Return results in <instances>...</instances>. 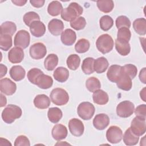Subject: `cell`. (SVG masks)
Segmentation results:
<instances>
[{
	"mask_svg": "<svg viewBox=\"0 0 146 146\" xmlns=\"http://www.w3.org/2000/svg\"><path fill=\"white\" fill-rule=\"evenodd\" d=\"M115 48L117 52L122 56L127 55L131 51V46L129 42L118 39L115 40Z\"/></svg>",
	"mask_w": 146,
	"mask_h": 146,
	"instance_id": "obj_25",
	"label": "cell"
},
{
	"mask_svg": "<svg viewBox=\"0 0 146 146\" xmlns=\"http://www.w3.org/2000/svg\"><path fill=\"white\" fill-rule=\"evenodd\" d=\"M109 66L107 59L103 56L97 58L94 61V68L95 71L98 74H101L106 71Z\"/></svg>",
	"mask_w": 146,
	"mask_h": 146,
	"instance_id": "obj_28",
	"label": "cell"
},
{
	"mask_svg": "<svg viewBox=\"0 0 146 146\" xmlns=\"http://www.w3.org/2000/svg\"><path fill=\"white\" fill-rule=\"evenodd\" d=\"M16 30V25L11 21L5 22L1 25V34H7L12 36Z\"/></svg>",
	"mask_w": 146,
	"mask_h": 146,
	"instance_id": "obj_33",
	"label": "cell"
},
{
	"mask_svg": "<svg viewBox=\"0 0 146 146\" xmlns=\"http://www.w3.org/2000/svg\"><path fill=\"white\" fill-rule=\"evenodd\" d=\"M116 84L119 88L124 91L130 90L132 86V79L127 74L123 72L122 71Z\"/></svg>",
	"mask_w": 146,
	"mask_h": 146,
	"instance_id": "obj_19",
	"label": "cell"
},
{
	"mask_svg": "<svg viewBox=\"0 0 146 146\" xmlns=\"http://www.w3.org/2000/svg\"><path fill=\"white\" fill-rule=\"evenodd\" d=\"M86 25V21L83 17H79L71 22L70 26L76 30L83 29Z\"/></svg>",
	"mask_w": 146,
	"mask_h": 146,
	"instance_id": "obj_44",
	"label": "cell"
},
{
	"mask_svg": "<svg viewBox=\"0 0 146 146\" xmlns=\"http://www.w3.org/2000/svg\"><path fill=\"white\" fill-rule=\"evenodd\" d=\"M100 27L103 31L109 30L113 25V21L112 18L108 15H105L102 17L99 20Z\"/></svg>",
	"mask_w": 146,
	"mask_h": 146,
	"instance_id": "obj_40",
	"label": "cell"
},
{
	"mask_svg": "<svg viewBox=\"0 0 146 146\" xmlns=\"http://www.w3.org/2000/svg\"><path fill=\"white\" fill-rule=\"evenodd\" d=\"M123 137L122 130L117 126L112 125L106 132V138L112 144L119 143Z\"/></svg>",
	"mask_w": 146,
	"mask_h": 146,
	"instance_id": "obj_9",
	"label": "cell"
},
{
	"mask_svg": "<svg viewBox=\"0 0 146 146\" xmlns=\"http://www.w3.org/2000/svg\"><path fill=\"white\" fill-rule=\"evenodd\" d=\"M24 56L23 49L18 47L12 48L8 53L9 60L12 63H21L23 60Z\"/></svg>",
	"mask_w": 146,
	"mask_h": 146,
	"instance_id": "obj_14",
	"label": "cell"
},
{
	"mask_svg": "<svg viewBox=\"0 0 146 146\" xmlns=\"http://www.w3.org/2000/svg\"><path fill=\"white\" fill-rule=\"evenodd\" d=\"M51 133L55 140L59 141L64 139L67 137L68 131L66 126L61 124H57L53 127Z\"/></svg>",
	"mask_w": 146,
	"mask_h": 146,
	"instance_id": "obj_16",
	"label": "cell"
},
{
	"mask_svg": "<svg viewBox=\"0 0 146 146\" xmlns=\"http://www.w3.org/2000/svg\"><path fill=\"white\" fill-rule=\"evenodd\" d=\"M22 114L21 108L14 104H9L2 112V119L7 124H11L15 119L21 117Z\"/></svg>",
	"mask_w": 146,
	"mask_h": 146,
	"instance_id": "obj_2",
	"label": "cell"
},
{
	"mask_svg": "<svg viewBox=\"0 0 146 146\" xmlns=\"http://www.w3.org/2000/svg\"><path fill=\"white\" fill-rule=\"evenodd\" d=\"M53 84L52 78L47 75H45L43 73L40 74L36 82V85L40 88L42 89H48L50 88Z\"/></svg>",
	"mask_w": 146,
	"mask_h": 146,
	"instance_id": "obj_23",
	"label": "cell"
},
{
	"mask_svg": "<svg viewBox=\"0 0 146 146\" xmlns=\"http://www.w3.org/2000/svg\"><path fill=\"white\" fill-rule=\"evenodd\" d=\"M58 57L56 54H50L44 59V66L48 71H52L58 65Z\"/></svg>",
	"mask_w": 146,
	"mask_h": 146,
	"instance_id": "obj_30",
	"label": "cell"
},
{
	"mask_svg": "<svg viewBox=\"0 0 146 146\" xmlns=\"http://www.w3.org/2000/svg\"><path fill=\"white\" fill-rule=\"evenodd\" d=\"M13 45L12 36L7 34H0V48L2 50L7 51Z\"/></svg>",
	"mask_w": 146,
	"mask_h": 146,
	"instance_id": "obj_37",
	"label": "cell"
},
{
	"mask_svg": "<svg viewBox=\"0 0 146 146\" xmlns=\"http://www.w3.org/2000/svg\"><path fill=\"white\" fill-rule=\"evenodd\" d=\"M48 29L53 35H59L62 33L64 29L63 22L58 19H52L48 24Z\"/></svg>",
	"mask_w": 146,
	"mask_h": 146,
	"instance_id": "obj_15",
	"label": "cell"
},
{
	"mask_svg": "<svg viewBox=\"0 0 146 146\" xmlns=\"http://www.w3.org/2000/svg\"><path fill=\"white\" fill-rule=\"evenodd\" d=\"M52 102L57 106L66 104L69 100V95L67 91L62 88H55L50 93Z\"/></svg>",
	"mask_w": 146,
	"mask_h": 146,
	"instance_id": "obj_4",
	"label": "cell"
},
{
	"mask_svg": "<svg viewBox=\"0 0 146 146\" xmlns=\"http://www.w3.org/2000/svg\"><path fill=\"white\" fill-rule=\"evenodd\" d=\"M0 90L1 93L7 95H12L16 91L17 85L9 78H5L0 80Z\"/></svg>",
	"mask_w": 146,
	"mask_h": 146,
	"instance_id": "obj_12",
	"label": "cell"
},
{
	"mask_svg": "<svg viewBox=\"0 0 146 146\" xmlns=\"http://www.w3.org/2000/svg\"><path fill=\"white\" fill-rule=\"evenodd\" d=\"M135 110L133 103L128 100L120 102L116 107V113L121 117L126 118L131 116Z\"/></svg>",
	"mask_w": 146,
	"mask_h": 146,
	"instance_id": "obj_6",
	"label": "cell"
},
{
	"mask_svg": "<svg viewBox=\"0 0 146 146\" xmlns=\"http://www.w3.org/2000/svg\"><path fill=\"white\" fill-rule=\"evenodd\" d=\"M76 39V35L75 32L71 29H67L61 34L60 39L63 44L66 46L72 45Z\"/></svg>",
	"mask_w": 146,
	"mask_h": 146,
	"instance_id": "obj_17",
	"label": "cell"
},
{
	"mask_svg": "<svg viewBox=\"0 0 146 146\" xmlns=\"http://www.w3.org/2000/svg\"><path fill=\"white\" fill-rule=\"evenodd\" d=\"M145 67H144L142 70H140L139 73V79L140 81L143 83L144 84L146 83V80H145Z\"/></svg>",
	"mask_w": 146,
	"mask_h": 146,
	"instance_id": "obj_50",
	"label": "cell"
},
{
	"mask_svg": "<svg viewBox=\"0 0 146 146\" xmlns=\"http://www.w3.org/2000/svg\"><path fill=\"white\" fill-rule=\"evenodd\" d=\"M30 30L33 36L38 38L41 37L46 32V26L42 22L35 21L30 26Z\"/></svg>",
	"mask_w": 146,
	"mask_h": 146,
	"instance_id": "obj_18",
	"label": "cell"
},
{
	"mask_svg": "<svg viewBox=\"0 0 146 146\" xmlns=\"http://www.w3.org/2000/svg\"><path fill=\"white\" fill-rule=\"evenodd\" d=\"M140 95L141 99H142V100L144 102H146V99H145V95H146V94H145V87L143 88L141 90V91L140 92Z\"/></svg>",
	"mask_w": 146,
	"mask_h": 146,
	"instance_id": "obj_54",
	"label": "cell"
},
{
	"mask_svg": "<svg viewBox=\"0 0 146 146\" xmlns=\"http://www.w3.org/2000/svg\"><path fill=\"white\" fill-rule=\"evenodd\" d=\"M63 116L62 111L58 107L50 108L47 112L48 120L52 123H57L62 119Z\"/></svg>",
	"mask_w": 146,
	"mask_h": 146,
	"instance_id": "obj_29",
	"label": "cell"
},
{
	"mask_svg": "<svg viewBox=\"0 0 146 146\" xmlns=\"http://www.w3.org/2000/svg\"><path fill=\"white\" fill-rule=\"evenodd\" d=\"M92 99L93 102L98 105H104L107 104L109 100L107 93L102 90H98L94 92Z\"/></svg>",
	"mask_w": 146,
	"mask_h": 146,
	"instance_id": "obj_24",
	"label": "cell"
},
{
	"mask_svg": "<svg viewBox=\"0 0 146 146\" xmlns=\"http://www.w3.org/2000/svg\"><path fill=\"white\" fill-rule=\"evenodd\" d=\"M121 71L127 74L131 79H133L137 73V67L132 64H127L124 66H121Z\"/></svg>",
	"mask_w": 146,
	"mask_h": 146,
	"instance_id": "obj_43",
	"label": "cell"
},
{
	"mask_svg": "<svg viewBox=\"0 0 146 146\" xmlns=\"http://www.w3.org/2000/svg\"><path fill=\"white\" fill-rule=\"evenodd\" d=\"M30 2L34 7L39 8L44 5L45 1L44 0H30Z\"/></svg>",
	"mask_w": 146,
	"mask_h": 146,
	"instance_id": "obj_49",
	"label": "cell"
},
{
	"mask_svg": "<svg viewBox=\"0 0 146 146\" xmlns=\"http://www.w3.org/2000/svg\"><path fill=\"white\" fill-rule=\"evenodd\" d=\"M95 111L94 106L88 102L80 103L77 109V112L80 117L84 120H90L94 116Z\"/></svg>",
	"mask_w": 146,
	"mask_h": 146,
	"instance_id": "obj_5",
	"label": "cell"
},
{
	"mask_svg": "<svg viewBox=\"0 0 146 146\" xmlns=\"http://www.w3.org/2000/svg\"><path fill=\"white\" fill-rule=\"evenodd\" d=\"M66 63L68 68L71 70H76L80 63V57L76 54H71L67 58Z\"/></svg>",
	"mask_w": 146,
	"mask_h": 146,
	"instance_id": "obj_38",
	"label": "cell"
},
{
	"mask_svg": "<svg viewBox=\"0 0 146 146\" xmlns=\"http://www.w3.org/2000/svg\"><path fill=\"white\" fill-rule=\"evenodd\" d=\"M11 2L15 4L17 6H22L23 5H25V4L27 2V1H22V0H12Z\"/></svg>",
	"mask_w": 146,
	"mask_h": 146,
	"instance_id": "obj_52",
	"label": "cell"
},
{
	"mask_svg": "<svg viewBox=\"0 0 146 146\" xmlns=\"http://www.w3.org/2000/svg\"><path fill=\"white\" fill-rule=\"evenodd\" d=\"M95 59L91 57H88L85 58L82 64V70L83 72L87 75L92 74L95 70L94 68Z\"/></svg>",
	"mask_w": 146,
	"mask_h": 146,
	"instance_id": "obj_35",
	"label": "cell"
},
{
	"mask_svg": "<svg viewBox=\"0 0 146 146\" xmlns=\"http://www.w3.org/2000/svg\"><path fill=\"white\" fill-rule=\"evenodd\" d=\"M30 56L36 60L43 58L47 53L46 46L40 42H38L31 46L29 50Z\"/></svg>",
	"mask_w": 146,
	"mask_h": 146,
	"instance_id": "obj_8",
	"label": "cell"
},
{
	"mask_svg": "<svg viewBox=\"0 0 146 146\" xmlns=\"http://www.w3.org/2000/svg\"><path fill=\"white\" fill-rule=\"evenodd\" d=\"M23 22L25 25L29 27L31 24L35 21H40V17L39 15L34 11H29L26 13L23 17Z\"/></svg>",
	"mask_w": 146,
	"mask_h": 146,
	"instance_id": "obj_41",
	"label": "cell"
},
{
	"mask_svg": "<svg viewBox=\"0 0 146 146\" xmlns=\"http://www.w3.org/2000/svg\"><path fill=\"white\" fill-rule=\"evenodd\" d=\"M0 68H1V78H2L3 76H4L6 73H7V67L3 64H0Z\"/></svg>",
	"mask_w": 146,
	"mask_h": 146,
	"instance_id": "obj_51",
	"label": "cell"
},
{
	"mask_svg": "<svg viewBox=\"0 0 146 146\" xmlns=\"http://www.w3.org/2000/svg\"><path fill=\"white\" fill-rule=\"evenodd\" d=\"M115 23H116V26L117 29H119L123 27H125L129 29L131 27V21L129 19V18L125 15L119 16L116 19Z\"/></svg>",
	"mask_w": 146,
	"mask_h": 146,
	"instance_id": "obj_46",
	"label": "cell"
},
{
	"mask_svg": "<svg viewBox=\"0 0 146 146\" xmlns=\"http://www.w3.org/2000/svg\"><path fill=\"white\" fill-rule=\"evenodd\" d=\"M0 95H1V106H0V107H2L6 105L7 100H6V98L4 95H3L2 94H1Z\"/></svg>",
	"mask_w": 146,
	"mask_h": 146,
	"instance_id": "obj_53",
	"label": "cell"
},
{
	"mask_svg": "<svg viewBox=\"0 0 146 146\" xmlns=\"http://www.w3.org/2000/svg\"><path fill=\"white\" fill-rule=\"evenodd\" d=\"M86 87L91 92L99 90L101 87V83L99 80L95 77H90L86 82Z\"/></svg>",
	"mask_w": 146,
	"mask_h": 146,
	"instance_id": "obj_36",
	"label": "cell"
},
{
	"mask_svg": "<svg viewBox=\"0 0 146 146\" xmlns=\"http://www.w3.org/2000/svg\"><path fill=\"white\" fill-rule=\"evenodd\" d=\"M131 37V33L129 29L125 27L118 29L117 39L129 42Z\"/></svg>",
	"mask_w": 146,
	"mask_h": 146,
	"instance_id": "obj_42",
	"label": "cell"
},
{
	"mask_svg": "<svg viewBox=\"0 0 146 146\" xmlns=\"http://www.w3.org/2000/svg\"><path fill=\"white\" fill-rule=\"evenodd\" d=\"M123 141L127 145H135L137 144L139 137L135 135L131 129L130 127L128 128L124 132L123 136Z\"/></svg>",
	"mask_w": 146,
	"mask_h": 146,
	"instance_id": "obj_26",
	"label": "cell"
},
{
	"mask_svg": "<svg viewBox=\"0 0 146 146\" xmlns=\"http://www.w3.org/2000/svg\"><path fill=\"white\" fill-rule=\"evenodd\" d=\"M10 77L15 81L18 82L25 78L26 71L25 69L19 65L11 67L9 71Z\"/></svg>",
	"mask_w": 146,
	"mask_h": 146,
	"instance_id": "obj_22",
	"label": "cell"
},
{
	"mask_svg": "<svg viewBox=\"0 0 146 146\" xmlns=\"http://www.w3.org/2000/svg\"><path fill=\"white\" fill-rule=\"evenodd\" d=\"M110 123V118L105 113L96 115L93 120L94 127L98 130H103L108 127Z\"/></svg>",
	"mask_w": 146,
	"mask_h": 146,
	"instance_id": "obj_13",
	"label": "cell"
},
{
	"mask_svg": "<svg viewBox=\"0 0 146 146\" xmlns=\"http://www.w3.org/2000/svg\"><path fill=\"white\" fill-rule=\"evenodd\" d=\"M14 145L15 146H30V143L29 139L25 135H20L18 136L15 141H14Z\"/></svg>",
	"mask_w": 146,
	"mask_h": 146,
	"instance_id": "obj_47",
	"label": "cell"
},
{
	"mask_svg": "<svg viewBox=\"0 0 146 146\" xmlns=\"http://www.w3.org/2000/svg\"><path fill=\"white\" fill-rule=\"evenodd\" d=\"M53 76L54 79L59 82H65L69 77L68 70L65 67H59L54 71Z\"/></svg>",
	"mask_w": 146,
	"mask_h": 146,
	"instance_id": "obj_27",
	"label": "cell"
},
{
	"mask_svg": "<svg viewBox=\"0 0 146 146\" xmlns=\"http://www.w3.org/2000/svg\"><path fill=\"white\" fill-rule=\"evenodd\" d=\"M135 114L136 116L145 119L146 118V106L145 104H140L134 110Z\"/></svg>",
	"mask_w": 146,
	"mask_h": 146,
	"instance_id": "obj_48",
	"label": "cell"
},
{
	"mask_svg": "<svg viewBox=\"0 0 146 146\" xmlns=\"http://www.w3.org/2000/svg\"><path fill=\"white\" fill-rule=\"evenodd\" d=\"M90 46V42L85 38H82L78 40L75 44V50L78 53H84L89 50Z\"/></svg>",
	"mask_w": 146,
	"mask_h": 146,
	"instance_id": "obj_39",
	"label": "cell"
},
{
	"mask_svg": "<svg viewBox=\"0 0 146 146\" xmlns=\"http://www.w3.org/2000/svg\"><path fill=\"white\" fill-rule=\"evenodd\" d=\"M30 36L29 33L25 30L18 31L15 35L14 44L15 47H20L22 49L27 48L30 44Z\"/></svg>",
	"mask_w": 146,
	"mask_h": 146,
	"instance_id": "obj_7",
	"label": "cell"
},
{
	"mask_svg": "<svg viewBox=\"0 0 146 146\" xmlns=\"http://www.w3.org/2000/svg\"><path fill=\"white\" fill-rule=\"evenodd\" d=\"M121 66L117 64L111 65L107 72L108 79L113 83H117L121 75Z\"/></svg>",
	"mask_w": 146,
	"mask_h": 146,
	"instance_id": "obj_20",
	"label": "cell"
},
{
	"mask_svg": "<svg viewBox=\"0 0 146 146\" xmlns=\"http://www.w3.org/2000/svg\"><path fill=\"white\" fill-rule=\"evenodd\" d=\"M113 40L108 34H104L98 37L96 42L97 49L102 54L110 52L113 47Z\"/></svg>",
	"mask_w": 146,
	"mask_h": 146,
	"instance_id": "obj_3",
	"label": "cell"
},
{
	"mask_svg": "<svg viewBox=\"0 0 146 146\" xmlns=\"http://www.w3.org/2000/svg\"><path fill=\"white\" fill-rule=\"evenodd\" d=\"M63 9V6L60 2L58 1H53L49 3L47 7V11L50 15L55 17L59 15Z\"/></svg>",
	"mask_w": 146,
	"mask_h": 146,
	"instance_id": "obj_32",
	"label": "cell"
},
{
	"mask_svg": "<svg viewBox=\"0 0 146 146\" xmlns=\"http://www.w3.org/2000/svg\"><path fill=\"white\" fill-rule=\"evenodd\" d=\"M133 27L135 31L140 35L146 34V20L144 18L135 19L133 22Z\"/></svg>",
	"mask_w": 146,
	"mask_h": 146,
	"instance_id": "obj_31",
	"label": "cell"
},
{
	"mask_svg": "<svg viewBox=\"0 0 146 146\" xmlns=\"http://www.w3.org/2000/svg\"><path fill=\"white\" fill-rule=\"evenodd\" d=\"M51 100L50 98L44 94L36 95L34 99V104L38 109H46L50 105Z\"/></svg>",
	"mask_w": 146,
	"mask_h": 146,
	"instance_id": "obj_21",
	"label": "cell"
},
{
	"mask_svg": "<svg viewBox=\"0 0 146 146\" xmlns=\"http://www.w3.org/2000/svg\"><path fill=\"white\" fill-rule=\"evenodd\" d=\"M96 4L99 10L104 13L111 12L114 7V3L112 0H99Z\"/></svg>",
	"mask_w": 146,
	"mask_h": 146,
	"instance_id": "obj_34",
	"label": "cell"
},
{
	"mask_svg": "<svg viewBox=\"0 0 146 146\" xmlns=\"http://www.w3.org/2000/svg\"><path fill=\"white\" fill-rule=\"evenodd\" d=\"M43 73V71H41L40 69L37 68H33L29 71V72H27V77L31 83L36 85V80H37L38 76Z\"/></svg>",
	"mask_w": 146,
	"mask_h": 146,
	"instance_id": "obj_45",
	"label": "cell"
},
{
	"mask_svg": "<svg viewBox=\"0 0 146 146\" xmlns=\"http://www.w3.org/2000/svg\"><path fill=\"white\" fill-rule=\"evenodd\" d=\"M68 128L71 133L77 137L82 136L84 130L83 123L80 120L76 118H73L70 120Z\"/></svg>",
	"mask_w": 146,
	"mask_h": 146,
	"instance_id": "obj_11",
	"label": "cell"
},
{
	"mask_svg": "<svg viewBox=\"0 0 146 146\" xmlns=\"http://www.w3.org/2000/svg\"><path fill=\"white\" fill-rule=\"evenodd\" d=\"M130 128L137 136H142L145 133L146 130L145 119L136 116L132 120Z\"/></svg>",
	"mask_w": 146,
	"mask_h": 146,
	"instance_id": "obj_10",
	"label": "cell"
},
{
	"mask_svg": "<svg viewBox=\"0 0 146 146\" xmlns=\"http://www.w3.org/2000/svg\"><path fill=\"white\" fill-rule=\"evenodd\" d=\"M83 11L82 7L76 2H71L67 7L63 9L61 18L67 22H71L79 17Z\"/></svg>",
	"mask_w": 146,
	"mask_h": 146,
	"instance_id": "obj_1",
	"label": "cell"
}]
</instances>
